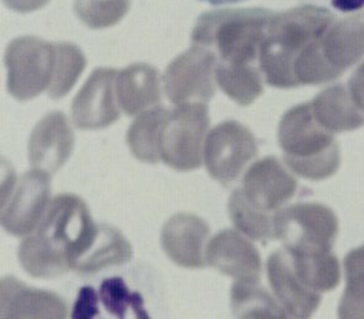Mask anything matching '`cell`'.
Here are the masks:
<instances>
[{
	"label": "cell",
	"mask_w": 364,
	"mask_h": 319,
	"mask_svg": "<svg viewBox=\"0 0 364 319\" xmlns=\"http://www.w3.org/2000/svg\"><path fill=\"white\" fill-rule=\"evenodd\" d=\"M273 240L308 251H333L338 233L336 214L318 203H296L273 214Z\"/></svg>",
	"instance_id": "cell-1"
},
{
	"label": "cell",
	"mask_w": 364,
	"mask_h": 319,
	"mask_svg": "<svg viewBox=\"0 0 364 319\" xmlns=\"http://www.w3.org/2000/svg\"><path fill=\"white\" fill-rule=\"evenodd\" d=\"M37 231L68 258L74 270L95 241L99 225L92 221L89 208L82 198L60 194L50 203L48 213Z\"/></svg>",
	"instance_id": "cell-2"
},
{
	"label": "cell",
	"mask_w": 364,
	"mask_h": 319,
	"mask_svg": "<svg viewBox=\"0 0 364 319\" xmlns=\"http://www.w3.org/2000/svg\"><path fill=\"white\" fill-rule=\"evenodd\" d=\"M208 127V107L202 102L178 105L168 111L163 134L164 164L178 171L200 169Z\"/></svg>",
	"instance_id": "cell-3"
},
{
	"label": "cell",
	"mask_w": 364,
	"mask_h": 319,
	"mask_svg": "<svg viewBox=\"0 0 364 319\" xmlns=\"http://www.w3.org/2000/svg\"><path fill=\"white\" fill-rule=\"evenodd\" d=\"M5 64L10 94L20 101L30 100L50 87L55 46L35 37L16 38L6 50Z\"/></svg>",
	"instance_id": "cell-4"
},
{
	"label": "cell",
	"mask_w": 364,
	"mask_h": 319,
	"mask_svg": "<svg viewBox=\"0 0 364 319\" xmlns=\"http://www.w3.org/2000/svg\"><path fill=\"white\" fill-rule=\"evenodd\" d=\"M50 203V174L42 169H31L10 187L9 196H3L1 226L16 237L36 233Z\"/></svg>",
	"instance_id": "cell-5"
},
{
	"label": "cell",
	"mask_w": 364,
	"mask_h": 319,
	"mask_svg": "<svg viewBox=\"0 0 364 319\" xmlns=\"http://www.w3.org/2000/svg\"><path fill=\"white\" fill-rule=\"evenodd\" d=\"M259 152L254 135L232 121L219 124L205 137L203 162L210 177L228 187L240 177Z\"/></svg>",
	"instance_id": "cell-6"
},
{
	"label": "cell",
	"mask_w": 364,
	"mask_h": 319,
	"mask_svg": "<svg viewBox=\"0 0 364 319\" xmlns=\"http://www.w3.org/2000/svg\"><path fill=\"white\" fill-rule=\"evenodd\" d=\"M218 60L213 52L193 46L168 64L164 75L165 94L175 105L205 103L213 97Z\"/></svg>",
	"instance_id": "cell-7"
},
{
	"label": "cell",
	"mask_w": 364,
	"mask_h": 319,
	"mask_svg": "<svg viewBox=\"0 0 364 319\" xmlns=\"http://www.w3.org/2000/svg\"><path fill=\"white\" fill-rule=\"evenodd\" d=\"M284 162L291 172L310 181L331 177L340 164V151L330 139L305 134L288 119L279 132Z\"/></svg>",
	"instance_id": "cell-8"
},
{
	"label": "cell",
	"mask_w": 364,
	"mask_h": 319,
	"mask_svg": "<svg viewBox=\"0 0 364 319\" xmlns=\"http://www.w3.org/2000/svg\"><path fill=\"white\" fill-rule=\"evenodd\" d=\"M117 72L114 68H97L77 92L72 105V117L82 130L104 129L119 118L114 100Z\"/></svg>",
	"instance_id": "cell-9"
},
{
	"label": "cell",
	"mask_w": 364,
	"mask_h": 319,
	"mask_svg": "<svg viewBox=\"0 0 364 319\" xmlns=\"http://www.w3.org/2000/svg\"><path fill=\"white\" fill-rule=\"evenodd\" d=\"M207 264L235 281H261L262 260L245 235L227 228L212 237L205 250Z\"/></svg>",
	"instance_id": "cell-10"
},
{
	"label": "cell",
	"mask_w": 364,
	"mask_h": 319,
	"mask_svg": "<svg viewBox=\"0 0 364 319\" xmlns=\"http://www.w3.org/2000/svg\"><path fill=\"white\" fill-rule=\"evenodd\" d=\"M293 177L279 160L267 156L251 164L242 177V191L251 204L274 214L296 191Z\"/></svg>",
	"instance_id": "cell-11"
},
{
	"label": "cell",
	"mask_w": 364,
	"mask_h": 319,
	"mask_svg": "<svg viewBox=\"0 0 364 319\" xmlns=\"http://www.w3.org/2000/svg\"><path fill=\"white\" fill-rule=\"evenodd\" d=\"M266 272L273 295L286 310L288 317L306 318L318 310L323 298L321 293L310 289L296 273L284 247L269 255Z\"/></svg>",
	"instance_id": "cell-12"
},
{
	"label": "cell",
	"mask_w": 364,
	"mask_h": 319,
	"mask_svg": "<svg viewBox=\"0 0 364 319\" xmlns=\"http://www.w3.org/2000/svg\"><path fill=\"white\" fill-rule=\"evenodd\" d=\"M73 130L62 112L45 116L33 128L28 142V161L33 169L55 174L72 155Z\"/></svg>",
	"instance_id": "cell-13"
},
{
	"label": "cell",
	"mask_w": 364,
	"mask_h": 319,
	"mask_svg": "<svg viewBox=\"0 0 364 319\" xmlns=\"http://www.w3.org/2000/svg\"><path fill=\"white\" fill-rule=\"evenodd\" d=\"M210 230L208 223L193 214L173 215L161 231V246L173 263L190 268H205L207 240Z\"/></svg>",
	"instance_id": "cell-14"
},
{
	"label": "cell",
	"mask_w": 364,
	"mask_h": 319,
	"mask_svg": "<svg viewBox=\"0 0 364 319\" xmlns=\"http://www.w3.org/2000/svg\"><path fill=\"white\" fill-rule=\"evenodd\" d=\"M67 315V302L55 292L28 287L14 276L1 279V318H65Z\"/></svg>",
	"instance_id": "cell-15"
},
{
	"label": "cell",
	"mask_w": 364,
	"mask_h": 319,
	"mask_svg": "<svg viewBox=\"0 0 364 319\" xmlns=\"http://www.w3.org/2000/svg\"><path fill=\"white\" fill-rule=\"evenodd\" d=\"M160 74L149 64L136 63L117 73L116 96L128 116L141 113L161 99Z\"/></svg>",
	"instance_id": "cell-16"
},
{
	"label": "cell",
	"mask_w": 364,
	"mask_h": 319,
	"mask_svg": "<svg viewBox=\"0 0 364 319\" xmlns=\"http://www.w3.org/2000/svg\"><path fill=\"white\" fill-rule=\"evenodd\" d=\"M168 111L163 106L139 114L127 132V144L133 156L146 164L163 160V134Z\"/></svg>",
	"instance_id": "cell-17"
},
{
	"label": "cell",
	"mask_w": 364,
	"mask_h": 319,
	"mask_svg": "<svg viewBox=\"0 0 364 319\" xmlns=\"http://www.w3.org/2000/svg\"><path fill=\"white\" fill-rule=\"evenodd\" d=\"M132 257V246L122 233L114 226L101 223L92 246L79 259L74 270L79 274H95L109 267L126 264Z\"/></svg>",
	"instance_id": "cell-18"
},
{
	"label": "cell",
	"mask_w": 364,
	"mask_h": 319,
	"mask_svg": "<svg viewBox=\"0 0 364 319\" xmlns=\"http://www.w3.org/2000/svg\"><path fill=\"white\" fill-rule=\"evenodd\" d=\"M18 262L32 278L53 279L72 270L68 258L40 231L28 235L18 250Z\"/></svg>",
	"instance_id": "cell-19"
},
{
	"label": "cell",
	"mask_w": 364,
	"mask_h": 319,
	"mask_svg": "<svg viewBox=\"0 0 364 319\" xmlns=\"http://www.w3.org/2000/svg\"><path fill=\"white\" fill-rule=\"evenodd\" d=\"M291 257L296 273L314 291L323 295L340 283V265L333 251H308L283 246Z\"/></svg>",
	"instance_id": "cell-20"
},
{
	"label": "cell",
	"mask_w": 364,
	"mask_h": 319,
	"mask_svg": "<svg viewBox=\"0 0 364 319\" xmlns=\"http://www.w3.org/2000/svg\"><path fill=\"white\" fill-rule=\"evenodd\" d=\"M232 310L240 318H287L277 298L271 296L261 281H235L232 287Z\"/></svg>",
	"instance_id": "cell-21"
},
{
	"label": "cell",
	"mask_w": 364,
	"mask_h": 319,
	"mask_svg": "<svg viewBox=\"0 0 364 319\" xmlns=\"http://www.w3.org/2000/svg\"><path fill=\"white\" fill-rule=\"evenodd\" d=\"M228 211L239 233L254 241L273 240V214L251 204L242 189H235L228 201Z\"/></svg>",
	"instance_id": "cell-22"
},
{
	"label": "cell",
	"mask_w": 364,
	"mask_h": 319,
	"mask_svg": "<svg viewBox=\"0 0 364 319\" xmlns=\"http://www.w3.org/2000/svg\"><path fill=\"white\" fill-rule=\"evenodd\" d=\"M343 267L346 289L337 313L341 318H364V245L347 253Z\"/></svg>",
	"instance_id": "cell-23"
},
{
	"label": "cell",
	"mask_w": 364,
	"mask_h": 319,
	"mask_svg": "<svg viewBox=\"0 0 364 319\" xmlns=\"http://www.w3.org/2000/svg\"><path fill=\"white\" fill-rule=\"evenodd\" d=\"M53 46L55 65L48 87V95L52 99H62L72 90L77 78L82 75L87 60L80 48L72 43L60 42L53 43Z\"/></svg>",
	"instance_id": "cell-24"
},
{
	"label": "cell",
	"mask_w": 364,
	"mask_h": 319,
	"mask_svg": "<svg viewBox=\"0 0 364 319\" xmlns=\"http://www.w3.org/2000/svg\"><path fill=\"white\" fill-rule=\"evenodd\" d=\"M100 301L111 315L124 318L131 310L136 318H149L141 293L132 292L122 278H109L102 281L99 291Z\"/></svg>",
	"instance_id": "cell-25"
},
{
	"label": "cell",
	"mask_w": 364,
	"mask_h": 319,
	"mask_svg": "<svg viewBox=\"0 0 364 319\" xmlns=\"http://www.w3.org/2000/svg\"><path fill=\"white\" fill-rule=\"evenodd\" d=\"M217 80L222 90L242 105L249 103L261 92L257 75L237 64H218Z\"/></svg>",
	"instance_id": "cell-26"
},
{
	"label": "cell",
	"mask_w": 364,
	"mask_h": 319,
	"mask_svg": "<svg viewBox=\"0 0 364 319\" xmlns=\"http://www.w3.org/2000/svg\"><path fill=\"white\" fill-rule=\"evenodd\" d=\"M131 0H75L77 18L91 28L112 26L127 13Z\"/></svg>",
	"instance_id": "cell-27"
},
{
	"label": "cell",
	"mask_w": 364,
	"mask_h": 319,
	"mask_svg": "<svg viewBox=\"0 0 364 319\" xmlns=\"http://www.w3.org/2000/svg\"><path fill=\"white\" fill-rule=\"evenodd\" d=\"M99 293L91 286H84L79 290L77 298L73 306L72 317L74 319H91L100 315Z\"/></svg>",
	"instance_id": "cell-28"
},
{
	"label": "cell",
	"mask_w": 364,
	"mask_h": 319,
	"mask_svg": "<svg viewBox=\"0 0 364 319\" xmlns=\"http://www.w3.org/2000/svg\"><path fill=\"white\" fill-rule=\"evenodd\" d=\"M340 14H355L364 10V0H323Z\"/></svg>",
	"instance_id": "cell-29"
},
{
	"label": "cell",
	"mask_w": 364,
	"mask_h": 319,
	"mask_svg": "<svg viewBox=\"0 0 364 319\" xmlns=\"http://www.w3.org/2000/svg\"><path fill=\"white\" fill-rule=\"evenodd\" d=\"M197 1L210 4L212 6H222V5L239 4V3H244V1H247V0H197Z\"/></svg>",
	"instance_id": "cell-30"
}]
</instances>
